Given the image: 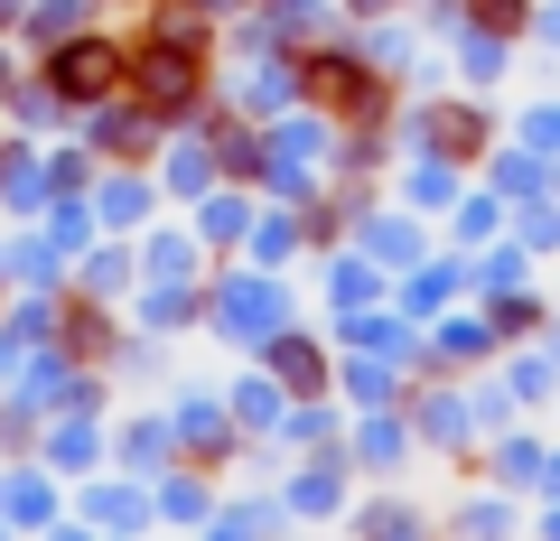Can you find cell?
I'll return each instance as SVG.
<instances>
[{"mask_svg": "<svg viewBox=\"0 0 560 541\" xmlns=\"http://www.w3.org/2000/svg\"><path fill=\"white\" fill-rule=\"evenodd\" d=\"M140 84H150V103H168V113H178V103L197 94V57H178V47H160V57L140 66Z\"/></svg>", "mask_w": 560, "mask_h": 541, "instance_id": "6da1fadb", "label": "cell"}, {"mask_svg": "<svg viewBox=\"0 0 560 541\" xmlns=\"http://www.w3.org/2000/svg\"><path fill=\"white\" fill-rule=\"evenodd\" d=\"M113 75H121L113 47H66V57H57V84H66V94H103Z\"/></svg>", "mask_w": 560, "mask_h": 541, "instance_id": "7a4b0ae2", "label": "cell"}]
</instances>
